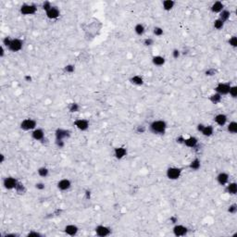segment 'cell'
I'll return each instance as SVG.
<instances>
[{
    "instance_id": "1",
    "label": "cell",
    "mask_w": 237,
    "mask_h": 237,
    "mask_svg": "<svg viewBox=\"0 0 237 237\" xmlns=\"http://www.w3.org/2000/svg\"><path fill=\"white\" fill-rule=\"evenodd\" d=\"M166 129H167V123L162 120H154L149 125V131L154 134H158V135L164 134L166 132Z\"/></svg>"
},
{
    "instance_id": "2",
    "label": "cell",
    "mask_w": 237,
    "mask_h": 237,
    "mask_svg": "<svg viewBox=\"0 0 237 237\" xmlns=\"http://www.w3.org/2000/svg\"><path fill=\"white\" fill-rule=\"evenodd\" d=\"M166 175H167L168 179H170V180H172V181L178 180L182 175V169L176 168V167H170L167 170Z\"/></svg>"
},
{
    "instance_id": "3",
    "label": "cell",
    "mask_w": 237,
    "mask_h": 237,
    "mask_svg": "<svg viewBox=\"0 0 237 237\" xmlns=\"http://www.w3.org/2000/svg\"><path fill=\"white\" fill-rule=\"evenodd\" d=\"M36 121L33 119H25L21 123V129L23 131H34L36 129Z\"/></svg>"
},
{
    "instance_id": "4",
    "label": "cell",
    "mask_w": 237,
    "mask_h": 237,
    "mask_svg": "<svg viewBox=\"0 0 237 237\" xmlns=\"http://www.w3.org/2000/svg\"><path fill=\"white\" fill-rule=\"evenodd\" d=\"M22 47H23V42L21 39H19V38H13V39H11V42L9 44L8 49L12 51V52H19L20 50H21Z\"/></svg>"
},
{
    "instance_id": "5",
    "label": "cell",
    "mask_w": 237,
    "mask_h": 237,
    "mask_svg": "<svg viewBox=\"0 0 237 237\" xmlns=\"http://www.w3.org/2000/svg\"><path fill=\"white\" fill-rule=\"evenodd\" d=\"M20 11L22 15H34L37 11V8L35 5L33 4H24L21 7Z\"/></svg>"
},
{
    "instance_id": "6",
    "label": "cell",
    "mask_w": 237,
    "mask_h": 237,
    "mask_svg": "<svg viewBox=\"0 0 237 237\" xmlns=\"http://www.w3.org/2000/svg\"><path fill=\"white\" fill-rule=\"evenodd\" d=\"M231 88V84H227V82H220L218 84V85L215 87V92L220 94L221 95H225L229 94Z\"/></svg>"
},
{
    "instance_id": "7",
    "label": "cell",
    "mask_w": 237,
    "mask_h": 237,
    "mask_svg": "<svg viewBox=\"0 0 237 237\" xmlns=\"http://www.w3.org/2000/svg\"><path fill=\"white\" fill-rule=\"evenodd\" d=\"M18 183L19 182L17 181L16 178H14V177H7V178L4 179L3 185L7 190H13V189L16 188Z\"/></svg>"
},
{
    "instance_id": "8",
    "label": "cell",
    "mask_w": 237,
    "mask_h": 237,
    "mask_svg": "<svg viewBox=\"0 0 237 237\" xmlns=\"http://www.w3.org/2000/svg\"><path fill=\"white\" fill-rule=\"evenodd\" d=\"M95 233L99 237H106L111 234V229L105 225H98L95 229Z\"/></svg>"
},
{
    "instance_id": "9",
    "label": "cell",
    "mask_w": 237,
    "mask_h": 237,
    "mask_svg": "<svg viewBox=\"0 0 237 237\" xmlns=\"http://www.w3.org/2000/svg\"><path fill=\"white\" fill-rule=\"evenodd\" d=\"M173 234L177 237L180 236H185L188 233V228L185 227L183 225H181V224H176V225L173 227Z\"/></svg>"
},
{
    "instance_id": "10",
    "label": "cell",
    "mask_w": 237,
    "mask_h": 237,
    "mask_svg": "<svg viewBox=\"0 0 237 237\" xmlns=\"http://www.w3.org/2000/svg\"><path fill=\"white\" fill-rule=\"evenodd\" d=\"M74 126L80 131H86L89 128V121L85 119H79L76 120L73 122Z\"/></svg>"
},
{
    "instance_id": "11",
    "label": "cell",
    "mask_w": 237,
    "mask_h": 237,
    "mask_svg": "<svg viewBox=\"0 0 237 237\" xmlns=\"http://www.w3.org/2000/svg\"><path fill=\"white\" fill-rule=\"evenodd\" d=\"M70 136V132L69 130H65V129H61V128H59L56 131V141L57 140H65L69 138Z\"/></svg>"
},
{
    "instance_id": "12",
    "label": "cell",
    "mask_w": 237,
    "mask_h": 237,
    "mask_svg": "<svg viewBox=\"0 0 237 237\" xmlns=\"http://www.w3.org/2000/svg\"><path fill=\"white\" fill-rule=\"evenodd\" d=\"M183 145L190 148H195L198 145V139L195 136H190L188 138H184Z\"/></svg>"
},
{
    "instance_id": "13",
    "label": "cell",
    "mask_w": 237,
    "mask_h": 237,
    "mask_svg": "<svg viewBox=\"0 0 237 237\" xmlns=\"http://www.w3.org/2000/svg\"><path fill=\"white\" fill-rule=\"evenodd\" d=\"M217 182L221 184V186H225V185L229 183V175L226 172H221L217 176Z\"/></svg>"
},
{
    "instance_id": "14",
    "label": "cell",
    "mask_w": 237,
    "mask_h": 237,
    "mask_svg": "<svg viewBox=\"0 0 237 237\" xmlns=\"http://www.w3.org/2000/svg\"><path fill=\"white\" fill-rule=\"evenodd\" d=\"M57 188L60 191H67L72 186V183H70V181L68 180V179H62V180H60L57 183Z\"/></svg>"
},
{
    "instance_id": "15",
    "label": "cell",
    "mask_w": 237,
    "mask_h": 237,
    "mask_svg": "<svg viewBox=\"0 0 237 237\" xmlns=\"http://www.w3.org/2000/svg\"><path fill=\"white\" fill-rule=\"evenodd\" d=\"M60 15V11L57 9V7H52L48 11H47V17L50 20H55V19L59 18Z\"/></svg>"
},
{
    "instance_id": "16",
    "label": "cell",
    "mask_w": 237,
    "mask_h": 237,
    "mask_svg": "<svg viewBox=\"0 0 237 237\" xmlns=\"http://www.w3.org/2000/svg\"><path fill=\"white\" fill-rule=\"evenodd\" d=\"M78 227H77L76 225H73V224H69V225H67L65 228H64V232H65V233L67 235H69V236H74L76 235L77 233H78Z\"/></svg>"
},
{
    "instance_id": "17",
    "label": "cell",
    "mask_w": 237,
    "mask_h": 237,
    "mask_svg": "<svg viewBox=\"0 0 237 237\" xmlns=\"http://www.w3.org/2000/svg\"><path fill=\"white\" fill-rule=\"evenodd\" d=\"M228 118L225 114H218L214 117V121L219 126H224L227 123Z\"/></svg>"
},
{
    "instance_id": "18",
    "label": "cell",
    "mask_w": 237,
    "mask_h": 237,
    "mask_svg": "<svg viewBox=\"0 0 237 237\" xmlns=\"http://www.w3.org/2000/svg\"><path fill=\"white\" fill-rule=\"evenodd\" d=\"M127 155V150L124 147H117L114 149V156L117 159H122Z\"/></svg>"
},
{
    "instance_id": "19",
    "label": "cell",
    "mask_w": 237,
    "mask_h": 237,
    "mask_svg": "<svg viewBox=\"0 0 237 237\" xmlns=\"http://www.w3.org/2000/svg\"><path fill=\"white\" fill-rule=\"evenodd\" d=\"M32 137L36 141H43L44 139V132L42 129H34L32 132Z\"/></svg>"
},
{
    "instance_id": "20",
    "label": "cell",
    "mask_w": 237,
    "mask_h": 237,
    "mask_svg": "<svg viewBox=\"0 0 237 237\" xmlns=\"http://www.w3.org/2000/svg\"><path fill=\"white\" fill-rule=\"evenodd\" d=\"M224 9V5L221 1H216L211 6V11L213 13H221V12Z\"/></svg>"
},
{
    "instance_id": "21",
    "label": "cell",
    "mask_w": 237,
    "mask_h": 237,
    "mask_svg": "<svg viewBox=\"0 0 237 237\" xmlns=\"http://www.w3.org/2000/svg\"><path fill=\"white\" fill-rule=\"evenodd\" d=\"M165 57H162V56H159V55H158V56H154L153 57H152V62H153V64L155 66H158V67H161V66H163L164 64H165Z\"/></svg>"
},
{
    "instance_id": "22",
    "label": "cell",
    "mask_w": 237,
    "mask_h": 237,
    "mask_svg": "<svg viewBox=\"0 0 237 237\" xmlns=\"http://www.w3.org/2000/svg\"><path fill=\"white\" fill-rule=\"evenodd\" d=\"M226 193L229 195H236L237 193V183H230L226 184Z\"/></svg>"
},
{
    "instance_id": "23",
    "label": "cell",
    "mask_w": 237,
    "mask_h": 237,
    "mask_svg": "<svg viewBox=\"0 0 237 237\" xmlns=\"http://www.w3.org/2000/svg\"><path fill=\"white\" fill-rule=\"evenodd\" d=\"M204 136L209 137L214 133V128L211 125H204L202 131L200 132Z\"/></svg>"
},
{
    "instance_id": "24",
    "label": "cell",
    "mask_w": 237,
    "mask_h": 237,
    "mask_svg": "<svg viewBox=\"0 0 237 237\" xmlns=\"http://www.w3.org/2000/svg\"><path fill=\"white\" fill-rule=\"evenodd\" d=\"M230 17H231V12L229 10H227V9H223L220 13L219 19L221 21H223L224 23H225L226 21H228L230 20Z\"/></svg>"
},
{
    "instance_id": "25",
    "label": "cell",
    "mask_w": 237,
    "mask_h": 237,
    "mask_svg": "<svg viewBox=\"0 0 237 237\" xmlns=\"http://www.w3.org/2000/svg\"><path fill=\"white\" fill-rule=\"evenodd\" d=\"M130 81H131L132 84H135L137 86H141V85L144 84V80H143V78L140 75H134V76H132Z\"/></svg>"
},
{
    "instance_id": "26",
    "label": "cell",
    "mask_w": 237,
    "mask_h": 237,
    "mask_svg": "<svg viewBox=\"0 0 237 237\" xmlns=\"http://www.w3.org/2000/svg\"><path fill=\"white\" fill-rule=\"evenodd\" d=\"M189 168L192 170H198L200 168H201V162L198 158H195L194 160H192L190 165H189Z\"/></svg>"
},
{
    "instance_id": "27",
    "label": "cell",
    "mask_w": 237,
    "mask_h": 237,
    "mask_svg": "<svg viewBox=\"0 0 237 237\" xmlns=\"http://www.w3.org/2000/svg\"><path fill=\"white\" fill-rule=\"evenodd\" d=\"M175 5V2L172 1V0H165L162 3V6H163V9L166 10V11H170L173 9Z\"/></svg>"
},
{
    "instance_id": "28",
    "label": "cell",
    "mask_w": 237,
    "mask_h": 237,
    "mask_svg": "<svg viewBox=\"0 0 237 237\" xmlns=\"http://www.w3.org/2000/svg\"><path fill=\"white\" fill-rule=\"evenodd\" d=\"M134 32H135V34L137 35H143L145 34V28L144 26V24L142 23H138L136 24L135 26H134Z\"/></svg>"
},
{
    "instance_id": "29",
    "label": "cell",
    "mask_w": 237,
    "mask_h": 237,
    "mask_svg": "<svg viewBox=\"0 0 237 237\" xmlns=\"http://www.w3.org/2000/svg\"><path fill=\"white\" fill-rule=\"evenodd\" d=\"M227 131L230 133L235 134L237 132V122L236 121H231L227 126Z\"/></svg>"
},
{
    "instance_id": "30",
    "label": "cell",
    "mask_w": 237,
    "mask_h": 237,
    "mask_svg": "<svg viewBox=\"0 0 237 237\" xmlns=\"http://www.w3.org/2000/svg\"><path fill=\"white\" fill-rule=\"evenodd\" d=\"M221 98H222V95H221L218 93H215L212 95H210L209 100L211 101V103H213V104H219L221 101Z\"/></svg>"
},
{
    "instance_id": "31",
    "label": "cell",
    "mask_w": 237,
    "mask_h": 237,
    "mask_svg": "<svg viewBox=\"0 0 237 237\" xmlns=\"http://www.w3.org/2000/svg\"><path fill=\"white\" fill-rule=\"evenodd\" d=\"M15 191L17 192L19 195H23L25 192H26V188H25L23 183L19 182L18 184H17V186H16V188H15Z\"/></svg>"
},
{
    "instance_id": "32",
    "label": "cell",
    "mask_w": 237,
    "mask_h": 237,
    "mask_svg": "<svg viewBox=\"0 0 237 237\" xmlns=\"http://www.w3.org/2000/svg\"><path fill=\"white\" fill-rule=\"evenodd\" d=\"M37 172H38V174H39V176L46 178V177L48 175V173H49V170H48V169L46 168V167H41V168L38 169Z\"/></svg>"
},
{
    "instance_id": "33",
    "label": "cell",
    "mask_w": 237,
    "mask_h": 237,
    "mask_svg": "<svg viewBox=\"0 0 237 237\" xmlns=\"http://www.w3.org/2000/svg\"><path fill=\"white\" fill-rule=\"evenodd\" d=\"M213 26L216 30H221L224 26V22L221 21L220 19H217V20H215L213 22Z\"/></svg>"
},
{
    "instance_id": "34",
    "label": "cell",
    "mask_w": 237,
    "mask_h": 237,
    "mask_svg": "<svg viewBox=\"0 0 237 237\" xmlns=\"http://www.w3.org/2000/svg\"><path fill=\"white\" fill-rule=\"evenodd\" d=\"M69 110L70 112H78L80 110V106L77 104V103H72L69 106Z\"/></svg>"
},
{
    "instance_id": "35",
    "label": "cell",
    "mask_w": 237,
    "mask_h": 237,
    "mask_svg": "<svg viewBox=\"0 0 237 237\" xmlns=\"http://www.w3.org/2000/svg\"><path fill=\"white\" fill-rule=\"evenodd\" d=\"M229 95L233 98H236V97H237V86L236 85H231Z\"/></svg>"
},
{
    "instance_id": "36",
    "label": "cell",
    "mask_w": 237,
    "mask_h": 237,
    "mask_svg": "<svg viewBox=\"0 0 237 237\" xmlns=\"http://www.w3.org/2000/svg\"><path fill=\"white\" fill-rule=\"evenodd\" d=\"M153 33H154V34H155L156 36H161V35H163V29L161 28V27H155L153 29Z\"/></svg>"
},
{
    "instance_id": "37",
    "label": "cell",
    "mask_w": 237,
    "mask_h": 237,
    "mask_svg": "<svg viewBox=\"0 0 237 237\" xmlns=\"http://www.w3.org/2000/svg\"><path fill=\"white\" fill-rule=\"evenodd\" d=\"M228 212L230 214H235L237 212V205L236 204H232L228 207Z\"/></svg>"
},
{
    "instance_id": "38",
    "label": "cell",
    "mask_w": 237,
    "mask_h": 237,
    "mask_svg": "<svg viewBox=\"0 0 237 237\" xmlns=\"http://www.w3.org/2000/svg\"><path fill=\"white\" fill-rule=\"evenodd\" d=\"M229 44L231 47H237V38L236 36H232L229 39Z\"/></svg>"
},
{
    "instance_id": "39",
    "label": "cell",
    "mask_w": 237,
    "mask_h": 237,
    "mask_svg": "<svg viewBox=\"0 0 237 237\" xmlns=\"http://www.w3.org/2000/svg\"><path fill=\"white\" fill-rule=\"evenodd\" d=\"M64 70H65L67 73H72V72H74V70H75V67L73 65H70V64H69V65L65 66Z\"/></svg>"
},
{
    "instance_id": "40",
    "label": "cell",
    "mask_w": 237,
    "mask_h": 237,
    "mask_svg": "<svg viewBox=\"0 0 237 237\" xmlns=\"http://www.w3.org/2000/svg\"><path fill=\"white\" fill-rule=\"evenodd\" d=\"M52 7H53V6L51 5V3L48 2V1H44V2L43 3V9H44V10H46V12L48 11Z\"/></svg>"
},
{
    "instance_id": "41",
    "label": "cell",
    "mask_w": 237,
    "mask_h": 237,
    "mask_svg": "<svg viewBox=\"0 0 237 237\" xmlns=\"http://www.w3.org/2000/svg\"><path fill=\"white\" fill-rule=\"evenodd\" d=\"M153 44H154V40L152 39V38H145V39L144 40V44L146 47H150Z\"/></svg>"
},
{
    "instance_id": "42",
    "label": "cell",
    "mask_w": 237,
    "mask_h": 237,
    "mask_svg": "<svg viewBox=\"0 0 237 237\" xmlns=\"http://www.w3.org/2000/svg\"><path fill=\"white\" fill-rule=\"evenodd\" d=\"M180 56H181V51L179 49H173V51H172V57H173V59H179Z\"/></svg>"
},
{
    "instance_id": "43",
    "label": "cell",
    "mask_w": 237,
    "mask_h": 237,
    "mask_svg": "<svg viewBox=\"0 0 237 237\" xmlns=\"http://www.w3.org/2000/svg\"><path fill=\"white\" fill-rule=\"evenodd\" d=\"M10 42H11V38L10 37H8L7 36V37H5L4 39H3V44H4L6 47H9Z\"/></svg>"
},
{
    "instance_id": "44",
    "label": "cell",
    "mask_w": 237,
    "mask_h": 237,
    "mask_svg": "<svg viewBox=\"0 0 237 237\" xmlns=\"http://www.w3.org/2000/svg\"><path fill=\"white\" fill-rule=\"evenodd\" d=\"M56 145L59 148H63L64 145H65V142H64V140H57L56 141Z\"/></svg>"
},
{
    "instance_id": "45",
    "label": "cell",
    "mask_w": 237,
    "mask_h": 237,
    "mask_svg": "<svg viewBox=\"0 0 237 237\" xmlns=\"http://www.w3.org/2000/svg\"><path fill=\"white\" fill-rule=\"evenodd\" d=\"M145 126H143V125H139V126H137V128H136V132H138V133H144L145 132Z\"/></svg>"
},
{
    "instance_id": "46",
    "label": "cell",
    "mask_w": 237,
    "mask_h": 237,
    "mask_svg": "<svg viewBox=\"0 0 237 237\" xmlns=\"http://www.w3.org/2000/svg\"><path fill=\"white\" fill-rule=\"evenodd\" d=\"M44 187H46V186H44V183H37L35 184V188L38 189V190H44Z\"/></svg>"
},
{
    "instance_id": "47",
    "label": "cell",
    "mask_w": 237,
    "mask_h": 237,
    "mask_svg": "<svg viewBox=\"0 0 237 237\" xmlns=\"http://www.w3.org/2000/svg\"><path fill=\"white\" fill-rule=\"evenodd\" d=\"M215 73H216V69H208L207 72H206V75L207 76H212Z\"/></svg>"
},
{
    "instance_id": "48",
    "label": "cell",
    "mask_w": 237,
    "mask_h": 237,
    "mask_svg": "<svg viewBox=\"0 0 237 237\" xmlns=\"http://www.w3.org/2000/svg\"><path fill=\"white\" fill-rule=\"evenodd\" d=\"M27 236H30V237H32V236L40 237V236H42V234L39 233H36V232H31V233H29L27 234Z\"/></svg>"
},
{
    "instance_id": "49",
    "label": "cell",
    "mask_w": 237,
    "mask_h": 237,
    "mask_svg": "<svg viewBox=\"0 0 237 237\" xmlns=\"http://www.w3.org/2000/svg\"><path fill=\"white\" fill-rule=\"evenodd\" d=\"M184 138L185 137H183V135H181V136H179L177 139H176V142L178 143V144H182V145H183V141H184Z\"/></svg>"
},
{
    "instance_id": "50",
    "label": "cell",
    "mask_w": 237,
    "mask_h": 237,
    "mask_svg": "<svg viewBox=\"0 0 237 237\" xmlns=\"http://www.w3.org/2000/svg\"><path fill=\"white\" fill-rule=\"evenodd\" d=\"M170 222H171V223L176 224V223L178 222V218H177L176 216H172V217H170Z\"/></svg>"
},
{
    "instance_id": "51",
    "label": "cell",
    "mask_w": 237,
    "mask_h": 237,
    "mask_svg": "<svg viewBox=\"0 0 237 237\" xmlns=\"http://www.w3.org/2000/svg\"><path fill=\"white\" fill-rule=\"evenodd\" d=\"M4 54H5V50H4V47L2 46L1 47H0V57H4Z\"/></svg>"
},
{
    "instance_id": "52",
    "label": "cell",
    "mask_w": 237,
    "mask_h": 237,
    "mask_svg": "<svg viewBox=\"0 0 237 237\" xmlns=\"http://www.w3.org/2000/svg\"><path fill=\"white\" fill-rule=\"evenodd\" d=\"M24 79H25V81L29 82H31V81H32V77H31L30 75H26V76L24 77Z\"/></svg>"
},
{
    "instance_id": "53",
    "label": "cell",
    "mask_w": 237,
    "mask_h": 237,
    "mask_svg": "<svg viewBox=\"0 0 237 237\" xmlns=\"http://www.w3.org/2000/svg\"><path fill=\"white\" fill-rule=\"evenodd\" d=\"M203 127H204V124H198L197 125V131L198 132H201L202 129H203Z\"/></svg>"
},
{
    "instance_id": "54",
    "label": "cell",
    "mask_w": 237,
    "mask_h": 237,
    "mask_svg": "<svg viewBox=\"0 0 237 237\" xmlns=\"http://www.w3.org/2000/svg\"><path fill=\"white\" fill-rule=\"evenodd\" d=\"M85 195H86V199H89V198H90V195H91V192L87 190L85 192Z\"/></svg>"
},
{
    "instance_id": "55",
    "label": "cell",
    "mask_w": 237,
    "mask_h": 237,
    "mask_svg": "<svg viewBox=\"0 0 237 237\" xmlns=\"http://www.w3.org/2000/svg\"><path fill=\"white\" fill-rule=\"evenodd\" d=\"M0 158H1V163H3L5 160V156L3 155V154H1V155H0Z\"/></svg>"
}]
</instances>
